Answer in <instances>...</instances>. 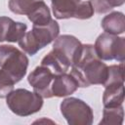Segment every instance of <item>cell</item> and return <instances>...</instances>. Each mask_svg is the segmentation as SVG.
Returning <instances> with one entry per match:
<instances>
[{"label": "cell", "instance_id": "4", "mask_svg": "<svg viewBox=\"0 0 125 125\" xmlns=\"http://www.w3.org/2000/svg\"><path fill=\"white\" fill-rule=\"evenodd\" d=\"M6 103L12 112L19 116H28L38 112L43 105V98L35 92L26 89L13 90L7 97Z\"/></svg>", "mask_w": 125, "mask_h": 125}, {"label": "cell", "instance_id": "20", "mask_svg": "<svg viewBox=\"0 0 125 125\" xmlns=\"http://www.w3.org/2000/svg\"><path fill=\"white\" fill-rule=\"evenodd\" d=\"M94 15V9L90 1H80L79 4L77 5L73 17L78 20H87L92 18Z\"/></svg>", "mask_w": 125, "mask_h": 125}, {"label": "cell", "instance_id": "14", "mask_svg": "<svg viewBox=\"0 0 125 125\" xmlns=\"http://www.w3.org/2000/svg\"><path fill=\"white\" fill-rule=\"evenodd\" d=\"M27 18L34 25H45L52 20L50 10L43 0L39 1L33 7V9L27 15Z\"/></svg>", "mask_w": 125, "mask_h": 125}, {"label": "cell", "instance_id": "11", "mask_svg": "<svg viewBox=\"0 0 125 125\" xmlns=\"http://www.w3.org/2000/svg\"><path fill=\"white\" fill-rule=\"evenodd\" d=\"M102 27L104 32L118 35L125 31L124 14L121 12H112L102 20Z\"/></svg>", "mask_w": 125, "mask_h": 125}, {"label": "cell", "instance_id": "10", "mask_svg": "<svg viewBox=\"0 0 125 125\" xmlns=\"http://www.w3.org/2000/svg\"><path fill=\"white\" fill-rule=\"evenodd\" d=\"M78 87L79 85L76 79L71 74H67L65 72L57 75L54 78L51 86V92L53 97L62 98L73 94L78 89Z\"/></svg>", "mask_w": 125, "mask_h": 125}, {"label": "cell", "instance_id": "15", "mask_svg": "<svg viewBox=\"0 0 125 125\" xmlns=\"http://www.w3.org/2000/svg\"><path fill=\"white\" fill-rule=\"evenodd\" d=\"M124 119L123 105L104 107L100 125H121Z\"/></svg>", "mask_w": 125, "mask_h": 125}, {"label": "cell", "instance_id": "16", "mask_svg": "<svg viewBox=\"0 0 125 125\" xmlns=\"http://www.w3.org/2000/svg\"><path fill=\"white\" fill-rule=\"evenodd\" d=\"M41 64L48 67L55 75H60L67 72L68 66L53 52L50 51L41 61Z\"/></svg>", "mask_w": 125, "mask_h": 125}, {"label": "cell", "instance_id": "3", "mask_svg": "<svg viewBox=\"0 0 125 125\" xmlns=\"http://www.w3.org/2000/svg\"><path fill=\"white\" fill-rule=\"evenodd\" d=\"M28 59L23 52L12 45H0V69L16 83L26 73Z\"/></svg>", "mask_w": 125, "mask_h": 125}, {"label": "cell", "instance_id": "2", "mask_svg": "<svg viewBox=\"0 0 125 125\" xmlns=\"http://www.w3.org/2000/svg\"><path fill=\"white\" fill-rule=\"evenodd\" d=\"M60 33L59 23L55 20L45 25H34L30 31L24 33V35L19 40V46L26 54L33 56L39 50L50 44L55 40Z\"/></svg>", "mask_w": 125, "mask_h": 125}, {"label": "cell", "instance_id": "13", "mask_svg": "<svg viewBox=\"0 0 125 125\" xmlns=\"http://www.w3.org/2000/svg\"><path fill=\"white\" fill-rule=\"evenodd\" d=\"M81 0H51L53 14L58 20L73 17V13Z\"/></svg>", "mask_w": 125, "mask_h": 125}, {"label": "cell", "instance_id": "17", "mask_svg": "<svg viewBox=\"0 0 125 125\" xmlns=\"http://www.w3.org/2000/svg\"><path fill=\"white\" fill-rule=\"evenodd\" d=\"M42 0H9V9L17 15H28L33 7Z\"/></svg>", "mask_w": 125, "mask_h": 125}, {"label": "cell", "instance_id": "19", "mask_svg": "<svg viewBox=\"0 0 125 125\" xmlns=\"http://www.w3.org/2000/svg\"><path fill=\"white\" fill-rule=\"evenodd\" d=\"M125 0H90L94 12L98 14H104L112 10L114 7H118L124 4Z\"/></svg>", "mask_w": 125, "mask_h": 125}, {"label": "cell", "instance_id": "8", "mask_svg": "<svg viewBox=\"0 0 125 125\" xmlns=\"http://www.w3.org/2000/svg\"><path fill=\"white\" fill-rule=\"evenodd\" d=\"M56 76L57 75H55L48 67L40 64L29 73L27 81L32 86L36 94H38L42 98L49 99L53 97L51 86Z\"/></svg>", "mask_w": 125, "mask_h": 125}, {"label": "cell", "instance_id": "12", "mask_svg": "<svg viewBox=\"0 0 125 125\" xmlns=\"http://www.w3.org/2000/svg\"><path fill=\"white\" fill-rule=\"evenodd\" d=\"M103 104L104 107L118 106L124 102V83L109 84L104 87Z\"/></svg>", "mask_w": 125, "mask_h": 125}, {"label": "cell", "instance_id": "6", "mask_svg": "<svg viewBox=\"0 0 125 125\" xmlns=\"http://www.w3.org/2000/svg\"><path fill=\"white\" fill-rule=\"evenodd\" d=\"M61 112L69 125H91L94 113L92 108L82 100L66 98L61 104Z\"/></svg>", "mask_w": 125, "mask_h": 125}, {"label": "cell", "instance_id": "5", "mask_svg": "<svg viewBox=\"0 0 125 125\" xmlns=\"http://www.w3.org/2000/svg\"><path fill=\"white\" fill-rule=\"evenodd\" d=\"M95 52L102 61H118L123 62L125 60V38L104 32L96 39Z\"/></svg>", "mask_w": 125, "mask_h": 125}, {"label": "cell", "instance_id": "21", "mask_svg": "<svg viewBox=\"0 0 125 125\" xmlns=\"http://www.w3.org/2000/svg\"><path fill=\"white\" fill-rule=\"evenodd\" d=\"M15 82L12 78L0 69V99L6 98L14 89Z\"/></svg>", "mask_w": 125, "mask_h": 125}, {"label": "cell", "instance_id": "7", "mask_svg": "<svg viewBox=\"0 0 125 125\" xmlns=\"http://www.w3.org/2000/svg\"><path fill=\"white\" fill-rule=\"evenodd\" d=\"M82 43L73 35H61L55 39L53 52L68 66H72L78 60Z\"/></svg>", "mask_w": 125, "mask_h": 125}, {"label": "cell", "instance_id": "1", "mask_svg": "<svg viewBox=\"0 0 125 125\" xmlns=\"http://www.w3.org/2000/svg\"><path fill=\"white\" fill-rule=\"evenodd\" d=\"M70 74L76 79L79 87L103 85L107 76V65L98 58L94 45L82 44L79 58L71 66Z\"/></svg>", "mask_w": 125, "mask_h": 125}, {"label": "cell", "instance_id": "18", "mask_svg": "<svg viewBox=\"0 0 125 125\" xmlns=\"http://www.w3.org/2000/svg\"><path fill=\"white\" fill-rule=\"evenodd\" d=\"M124 83V73H123V62L119 64H112L107 66V76L103 84L104 87L109 84Z\"/></svg>", "mask_w": 125, "mask_h": 125}, {"label": "cell", "instance_id": "9", "mask_svg": "<svg viewBox=\"0 0 125 125\" xmlns=\"http://www.w3.org/2000/svg\"><path fill=\"white\" fill-rule=\"evenodd\" d=\"M26 24L9 17H0V42H19L26 32Z\"/></svg>", "mask_w": 125, "mask_h": 125}]
</instances>
